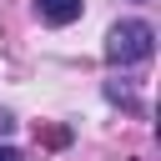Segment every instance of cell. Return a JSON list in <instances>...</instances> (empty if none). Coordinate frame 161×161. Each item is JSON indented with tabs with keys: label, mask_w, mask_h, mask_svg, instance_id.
Listing matches in <instances>:
<instances>
[{
	"label": "cell",
	"mask_w": 161,
	"mask_h": 161,
	"mask_svg": "<svg viewBox=\"0 0 161 161\" xmlns=\"http://www.w3.org/2000/svg\"><path fill=\"white\" fill-rule=\"evenodd\" d=\"M156 50V30L146 25V20H121V25H111V35H106V60L111 65H136V60H146Z\"/></svg>",
	"instance_id": "6da1fadb"
},
{
	"label": "cell",
	"mask_w": 161,
	"mask_h": 161,
	"mask_svg": "<svg viewBox=\"0 0 161 161\" xmlns=\"http://www.w3.org/2000/svg\"><path fill=\"white\" fill-rule=\"evenodd\" d=\"M35 10H40V20H50V25H70V20L80 15V0H35Z\"/></svg>",
	"instance_id": "7a4b0ae2"
},
{
	"label": "cell",
	"mask_w": 161,
	"mask_h": 161,
	"mask_svg": "<svg viewBox=\"0 0 161 161\" xmlns=\"http://www.w3.org/2000/svg\"><path fill=\"white\" fill-rule=\"evenodd\" d=\"M0 161H25V156H20L15 146H0Z\"/></svg>",
	"instance_id": "3957f363"
},
{
	"label": "cell",
	"mask_w": 161,
	"mask_h": 161,
	"mask_svg": "<svg viewBox=\"0 0 161 161\" xmlns=\"http://www.w3.org/2000/svg\"><path fill=\"white\" fill-rule=\"evenodd\" d=\"M10 126H15V121H10V116H5V111H0V136H5V131H10Z\"/></svg>",
	"instance_id": "277c9868"
}]
</instances>
